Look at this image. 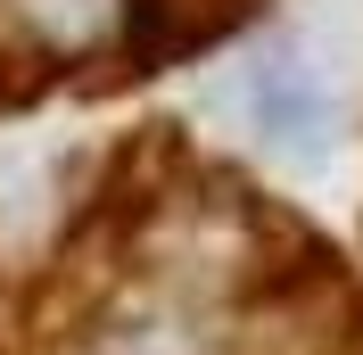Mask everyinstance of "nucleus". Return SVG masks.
Masks as SVG:
<instances>
[{"instance_id":"f257e3e1","label":"nucleus","mask_w":363,"mask_h":355,"mask_svg":"<svg viewBox=\"0 0 363 355\" xmlns=\"http://www.w3.org/2000/svg\"><path fill=\"white\" fill-rule=\"evenodd\" d=\"M140 42H149V0H0L9 67L74 75L99 58H133Z\"/></svg>"}]
</instances>
